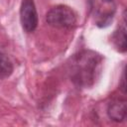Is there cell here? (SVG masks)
Returning a JSON list of instances; mask_svg holds the SVG:
<instances>
[{"label": "cell", "mask_w": 127, "mask_h": 127, "mask_svg": "<svg viewBox=\"0 0 127 127\" xmlns=\"http://www.w3.org/2000/svg\"><path fill=\"white\" fill-rule=\"evenodd\" d=\"M103 58L91 50H83L73 55L68 64L67 71L70 80L78 87H91L98 78Z\"/></svg>", "instance_id": "obj_1"}, {"label": "cell", "mask_w": 127, "mask_h": 127, "mask_svg": "<svg viewBox=\"0 0 127 127\" xmlns=\"http://www.w3.org/2000/svg\"><path fill=\"white\" fill-rule=\"evenodd\" d=\"M88 7L93 22L99 28L107 27L116 12L114 0H88Z\"/></svg>", "instance_id": "obj_2"}, {"label": "cell", "mask_w": 127, "mask_h": 127, "mask_svg": "<svg viewBox=\"0 0 127 127\" xmlns=\"http://www.w3.org/2000/svg\"><path fill=\"white\" fill-rule=\"evenodd\" d=\"M47 23L58 29H72L76 26L77 18L74 11L66 5H57L46 15Z\"/></svg>", "instance_id": "obj_3"}, {"label": "cell", "mask_w": 127, "mask_h": 127, "mask_svg": "<svg viewBox=\"0 0 127 127\" xmlns=\"http://www.w3.org/2000/svg\"><path fill=\"white\" fill-rule=\"evenodd\" d=\"M20 21L23 30L27 33H32L37 29L39 19L34 0H22L20 6Z\"/></svg>", "instance_id": "obj_4"}, {"label": "cell", "mask_w": 127, "mask_h": 127, "mask_svg": "<svg viewBox=\"0 0 127 127\" xmlns=\"http://www.w3.org/2000/svg\"><path fill=\"white\" fill-rule=\"evenodd\" d=\"M126 100L123 98H114L107 105V115L115 122H122L126 118Z\"/></svg>", "instance_id": "obj_5"}, {"label": "cell", "mask_w": 127, "mask_h": 127, "mask_svg": "<svg viewBox=\"0 0 127 127\" xmlns=\"http://www.w3.org/2000/svg\"><path fill=\"white\" fill-rule=\"evenodd\" d=\"M111 42L115 49L118 52L124 53L126 52V28H125V19L123 20L122 26L119 27L116 31H114L112 37H111Z\"/></svg>", "instance_id": "obj_6"}, {"label": "cell", "mask_w": 127, "mask_h": 127, "mask_svg": "<svg viewBox=\"0 0 127 127\" xmlns=\"http://www.w3.org/2000/svg\"><path fill=\"white\" fill-rule=\"evenodd\" d=\"M13 72V64L6 54L0 51V79L9 77Z\"/></svg>", "instance_id": "obj_7"}]
</instances>
